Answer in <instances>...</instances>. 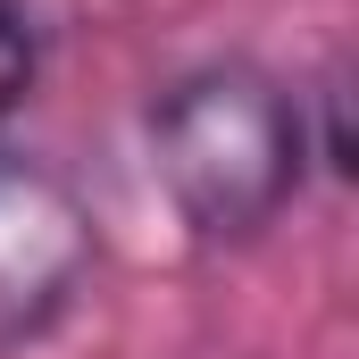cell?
Listing matches in <instances>:
<instances>
[{"mask_svg": "<svg viewBox=\"0 0 359 359\" xmlns=\"http://www.w3.org/2000/svg\"><path fill=\"white\" fill-rule=\"evenodd\" d=\"M142 142L192 243H251L309 184V100L251 59H209L151 100Z\"/></svg>", "mask_w": 359, "mask_h": 359, "instance_id": "6da1fadb", "label": "cell"}, {"mask_svg": "<svg viewBox=\"0 0 359 359\" xmlns=\"http://www.w3.org/2000/svg\"><path fill=\"white\" fill-rule=\"evenodd\" d=\"M34 76H42V34H34V17L17 0H0V126L25 109Z\"/></svg>", "mask_w": 359, "mask_h": 359, "instance_id": "3957f363", "label": "cell"}, {"mask_svg": "<svg viewBox=\"0 0 359 359\" xmlns=\"http://www.w3.org/2000/svg\"><path fill=\"white\" fill-rule=\"evenodd\" d=\"M100 217L76 184L34 151L0 142V359L59 334L92 292Z\"/></svg>", "mask_w": 359, "mask_h": 359, "instance_id": "7a4b0ae2", "label": "cell"}]
</instances>
